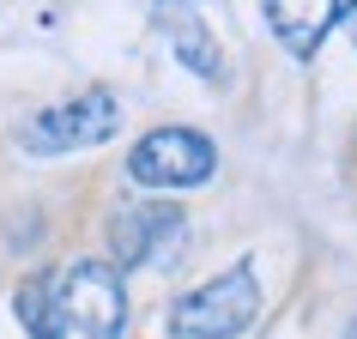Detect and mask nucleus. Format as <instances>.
Segmentation results:
<instances>
[{
  "mask_svg": "<svg viewBox=\"0 0 357 339\" xmlns=\"http://www.w3.org/2000/svg\"><path fill=\"white\" fill-rule=\"evenodd\" d=\"M13 303L31 339H121L128 321V291L109 261H67L49 279H24Z\"/></svg>",
  "mask_w": 357,
  "mask_h": 339,
  "instance_id": "f257e3e1",
  "label": "nucleus"
},
{
  "mask_svg": "<svg viewBox=\"0 0 357 339\" xmlns=\"http://www.w3.org/2000/svg\"><path fill=\"white\" fill-rule=\"evenodd\" d=\"M212 170H218V151L194 128H151L128 151V176L139 188H200Z\"/></svg>",
  "mask_w": 357,
  "mask_h": 339,
  "instance_id": "20e7f679",
  "label": "nucleus"
},
{
  "mask_svg": "<svg viewBox=\"0 0 357 339\" xmlns=\"http://www.w3.org/2000/svg\"><path fill=\"white\" fill-rule=\"evenodd\" d=\"M169 6H188V0H169Z\"/></svg>",
  "mask_w": 357,
  "mask_h": 339,
  "instance_id": "1a4fd4ad",
  "label": "nucleus"
},
{
  "mask_svg": "<svg viewBox=\"0 0 357 339\" xmlns=\"http://www.w3.org/2000/svg\"><path fill=\"white\" fill-rule=\"evenodd\" d=\"M345 339H357V327H351V333H345Z\"/></svg>",
  "mask_w": 357,
  "mask_h": 339,
  "instance_id": "9d476101",
  "label": "nucleus"
},
{
  "mask_svg": "<svg viewBox=\"0 0 357 339\" xmlns=\"http://www.w3.org/2000/svg\"><path fill=\"white\" fill-rule=\"evenodd\" d=\"M273 37L291 49L297 61H309L321 49V37L339 24V0H261Z\"/></svg>",
  "mask_w": 357,
  "mask_h": 339,
  "instance_id": "423d86ee",
  "label": "nucleus"
},
{
  "mask_svg": "<svg viewBox=\"0 0 357 339\" xmlns=\"http://www.w3.org/2000/svg\"><path fill=\"white\" fill-rule=\"evenodd\" d=\"M255 315H261V279H255L248 261H236L218 279L194 285V291H182L169 303V333L176 339H236L255 327Z\"/></svg>",
  "mask_w": 357,
  "mask_h": 339,
  "instance_id": "f03ea898",
  "label": "nucleus"
},
{
  "mask_svg": "<svg viewBox=\"0 0 357 339\" xmlns=\"http://www.w3.org/2000/svg\"><path fill=\"white\" fill-rule=\"evenodd\" d=\"M164 31H169V49H176V61H182L194 79H225V55H218V37H212V31L194 19V13H182V6H176Z\"/></svg>",
  "mask_w": 357,
  "mask_h": 339,
  "instance_id": "0eeeda50",
  "label": "nucleus"
},
{
  "mask_svg": "<svg viewBox=\"0 0 357 339\" xmlns=\"http://www.w3.org/2000/svg\"><path fill=\"white\" fill-rule=\"evenodd\" d=\"M115 121H121V110H115L109 91H79L67 97V103H55V110L31 115L19 128V146L37 151V158H61V151H91L103 146L115 133Z\"/></svg>",
  "mask_w": 357,
  "mask_h": 339,
  "instance_id": "7ed1b4c3",
  "label": "nucleus"
},
{
  "mask_svg": "<svg viewBox=\"0 0 357 339\" xmlns=\"http://www.w3.org/2000/svg\"><path fill=\"white\" fill-rule=\"evenodd\" d=\"M339 19H345V31H351V43H357V0L345 6V13H339Z\"/></svg>",
  "mask_w": 357,
  "mask_h": 339,
  "instance_id": "6e6552de",
  "label": "nucleus"
},
{
  "mask_svg": "<svg viewBox=\"0 0 357 339\" xmlns=\"http://www.w3.org/2000/svg\"><path fill=\"white\" fill-rule=\"evenodd\" d=\"M188 243V218L169 200H139V206H121L109 218V255L115 273L121 266H169Z\"/></svg>",
  "mask_w": 357,
  "mask_h": 339,
  "instance_id": "39448f33",
  "label": "nucleus"
}]
</instances>
